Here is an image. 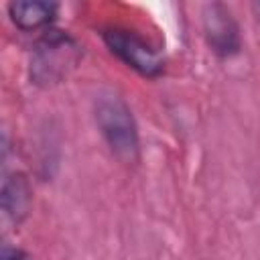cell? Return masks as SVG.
<instances>
[{
	"mask_svg": "<svg viewBox=\"0 0 260 260\" xmlns=\"http://www.w3.org/2000/svg\"><path fill=\"white\" fill-rule=\"evenodd\" d=\"M8 18L22 32H35L49 28L57 18L59 4L47 0H14L6 6Z\"/></svg>",
	"mask_w": 260,
	"mask_h": 260,
	"instance_id": "8992f818",
	"label": "cell"
},
{
	"mask_svg": "<svg viewBox=\"0 0 260 260\" xmlns=\"http://www.w3.org/2000/svg\"><path fill=\"white\" fill-rule=\"evenodd\" d=\"M100 37L108 47V51L138 75L148 79H156L162 75L165 71L162 53L150 41H146L140 32L128 26L110 24L100 30Z\"/></svg>",
	"mask_w": 260,
	"mask_h": 260,
	"instance_id": "3957f363",
	"label": "cell"
},
{
	"mask_svg": "<svg viewBox=\"0 0 260 260\" xmlns=\"http://www.w3.org/2000/svg\"><path fill=\"white\" fill-rule=\"evenodd\" d=\"M0 207L6 219L20 225L32 209V187L22 171L4 173L0 185Z\"/></svg>",
	"mask_w": 260,
	"mask_h": 260,
	"instance_id": "5b68a950",
	"label": "cell"
},
{
	"mask_svg": "<svg viewBox=\"0 0 260 260\" xmlns=\"http://www.w3.org/2000/svg\"><path fill=\"white\" fill-rule=\"evenodd\" d=\"M201 30L209 51L219 59H232L242 51L238 20L223 2H207L201 6Z\"/></svg>",
	"mask_w": 260,
	"mask_h": 260,
	"instance_id": "277c9868",
	"label": "cell"
},
{
	"mask_svg": "<svg viewBox=\"0 0 260 260\" xmlns=\"http://www.w3.org/2000/svg\"><path fill=\"white\" fill-rule=\"evenodd\" d=\"M81 59L79 43L63 32L49 28L35 45L28 63L30 83L39 87H53L69 77Z\"/></svg>",
	"mask_w": 260,
	"mask_h": 260,
	"instance_id": "7a4b0ae2",
	"label": "cell"
},
{
	"mask_svg": "<svg viewBox=\"0 0 260 260\" xmlns=\"http://www.w3.org/2000/svg\"><path fill=\"white\" fill-rule=\"evenodd\" d=\"M95 126L108 144L110 152L126 162L134 165L140 158V134L134 114L128 102L114 89H102L93 98Z\"/></svg>",
	"mask_w": 260,
	"mask_h": 260,
	"instance_id": "6da1fadb",
	"label": "cell"
},
{
	"mask_svg": "<svg viewBox=\"0 0 260 260\" xmlns=\"http://www.w3.org/2000/svg\"><path fill=\"white\" fill-rule=\"evenodd\" d=\"M0 260H35V258L24 248H18V246H12V244H2Z\"/></svg>",
	"mask_w": 260,
	"mask_h": 260,
	"instance_id": "52a82bcc",
	"label": "cell"
},
{
	"mask_svg": "<svg viewBox=\"0 0 260 260\" xmlns=\"http://www.w3.org/2000/svg\"><path fill=\"white\" fill-rule=\"evenodd\" d=\"M252 10H254V16H256V20H258V24H260V2H254V4H252Z\"/></svg>",
	"mask_w": 260,
	"mask_h": 260,
	"instance_id": "ba28073f",
	"label": "cell"
}]
</instances>
